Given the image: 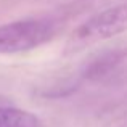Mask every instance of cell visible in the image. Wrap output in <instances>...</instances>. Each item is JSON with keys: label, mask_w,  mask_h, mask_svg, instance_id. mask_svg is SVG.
Wrapping results in <instances>:
<instances>
[{"label": "cell", "mask_w": 127, "mask_h": 127, "mask_svg": "<svg viewBox=\"0 0 127 127\" xmlns=\"http://www.w3.org/2000/svg\"><path fill=\"white\" fill-rule=\"evenodd\" d=\"M55 32L48 19H19L0 26V53H21L50 40Z\"/></svg>", "instance_id": "1"}, {"label": "cell", "mask_w": 127, "mask_h": 127, "mask_svg": "<svg viewBox=\"0 0 127 127\" xmlns=\"http://www.w3.org/2000/svg\"><path fill=\"white\" fill-rule=\"evenodd\" d=\"M127 31V3L96 13L76 31V39L82 43L111 39Z\"/></svg>", "instance_id": "2"}, {"label": "cell", "mask_w": 127, "mask_h": 127, "mask_svg": "<svg viewBox=\"0 0 127 127\" xmlns=\"http://www.w3.org/2000/svg\"><path fill=\"white\" fill-rule=\"evenodd\" d=\"M0 127H40V121L24 109L0 106Z\"/></svg>", "instance_id": "4"}, {"label": "cell", "mask_w": 127, "mask_h": 127, "mask_svg": "<svg viewBox=\"0 0 127 127\" xmlns=\"http://www.w3.org/2000/svg\"><path fill=\"white\" fill-rule=\"evenodd\" d=\"M121 127H127V122H124V124H122V126H121Z\"/></svg>", "instance_id": "5"}, {"label": "cell", "mask_w": 127, "mask_h": 127, "mask_svg": "<svg viewBox=\"0 0 127 127\" xmlns=\"http://www.w3.org/2000/svg\"><path fill=\"white\" fill-rule=\"evenodd\" d=\"M127 55V50H114V52H106L96 60H93L85 68V77L89 79H100L108 76L111 69L121 63V60Z\"/></svg>", "instance_id": "3"}]
</instances>
